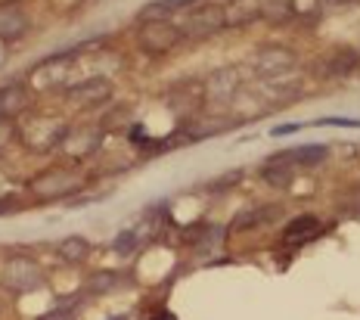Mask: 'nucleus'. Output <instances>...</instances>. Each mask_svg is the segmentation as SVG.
<instances>
[{"mask_svg":"<svg viewBox=\"0 0 360 320\" xmlns=\"http://www.w3.org/2000/svg\"><path fill=\"white\" fill-rule=\"evenodd\" d=\"M75 190H81V174L72 168H50L32 181V193L37 199H44V203H50V199H65V196H72Z\"/></svg>","mask_w":360,"mask_h":320,"instance_id":"nucleus-1","label":"nucleus"},{"mask_svg":"<svg viewBox=\"0 0 360 320\" xmlns=\"http://www.w3.org/2000/svg\"><path fill=\"white\" fill-rule=\"evenodd\" d=\"M184 38V32L174 25V22H143L140 25V32H137V44H140V50L149 56H165V53H171V50L177 47V41Z\"/></svg>","mask_w":360,"mask_h":320,"instance_id":"nucleus-2","label":"nucleus"},{"mask_svg":"<svg viewBox=\"0 0 360 320\" xmlns=\"http://www.w3.org/2000/svg\"><path fill=\"white\" fill-rule=\"evenodd\" d=\"M224 25H227V10H224V6H214V4H205V6H196V10L186 13L180 32L193 41H202V38L217 34Z\"/></svg>","mask_w":360,"mask_h":320,"instance_id":"nucleus-3","label":"nucleus"},{"mask_svg":"<svg viewBox=\"0 0 360 320\" xmlns=\"http://www.w3.org/2000/svg\"><path fill=\"white\" fill-rule=\"evenodd\" d=\"M112 96V81L109 78H87L81 84L69 87V103L72 106H100Z\"/></svg>","mask_w":360,"mask_h":320,"instance_id":"nucleus-4","label":"nucleus"},{"mask_svg":"<svg viewBox=\"0 0 360 320\" xmlns=\"http://www.w3.org/2000/svg\"><path fill=\"white\" fill-rule=\"evenodd\" d=\"M295 65V53L289 47H264L255 56V69L258 75H283Z\"/></svg>","mask_w":360,"mask_h":320,"instance_id":"nucleus-5","label":"nucleus"},{"mask_svg":"<svg viewBox=\"0 0 360 320\" xmlns=\"http://www.w3.org/2000/svg\"><path fill=\"white\" fill-rule=\"evenodd\" d=\"M4 280H6V286L25 293V289H34L37 283L44 280V274H41V267H37L34 262H28V258H16V262L6 264Z\"/></svg>","mask_w":360,"mask_h":320,"instance_id":"nucleus-6","label":"nucleus"},{"mask_svg":"<svg viewBox=\"0 0 360 320\" xmlns=\"http://www.w3.org/2000/svg\"><path fill=\"white\" fill-rule=\"evenodd\" d=\"M32 106V94L22 84H6L0 87V118H13Z\"/></svg>","mask_w":360,"mask_h":320,"instance_id":"nucleus-7","label":"nucleus"},{"mask_svg":"<svg viewBox=\"0 0 360 320\" xmlns=\"http://www.w3.org/2000/svg\"><path fill=\"white\" fill-rule=\"evenodd\" d=\"M196 0H153V4H146L143 10H140V19L143 22H171V16L180 10H186V6H193Z\"/></svg>","mask_w":360,"mask_h":320,"instance_id":"nucleus-8","label":"nucleus"},{"mask_svg":"<svg viewBox=\"0 0 360 320\" xmlns=\"http://www.w3.org/2000/svg\"><path fill=\"white\" fill-rule=\"evenodd\" d=\"M320 233V218H314V215H298V218H292L286 230H283V236H286V243H304V240H314V236Z\"/></svg>","mask_w":360,"mask_h":320,"instance_id":"nucleus-9","label":"nucleus"},{"mask_svg":"<svg viewBox=\"0 0 360 320\" xmlns=\"http://www.w3.org/2000/svg\"><path fill=\"white\" fill-rule=\"evenodd\" d=\"M233 91H236V72L233 69H217L205 84V96H212V100H217V103L230 100Z\"/></svg>","mask_w":360,"mask_h":320,"instance_id":"nucleus-10","label":"nucleus"},{"mask_svg":"<svg viewBox=\"0 0 360 320\" xmlns=\"http://www.w3.org/2000/svg\"><path fill=\"white\" fill-rule=\"evenodd\" d=\"M261 177H264L270 187H289L292 177H295V171H292L286 155H270L264 171H261Z\"/></svg>","mask_w":360,"mask_h":320,"instance_id":"nucleus-11","label":"nucleus"},{"mask_svg":"<svg viewBox=\"0 0 360 320\" xmlns=\"http://www.w3.org/2000/svg\"><path fill=\"white\" fill-rule=\"evenodd\" d=\"M360 69V53H354V50H339L335 56L326 59V69L323 75H351V72Z\"/></svg>","mask_w":360,"mask_h":320,"instance_id":"nucleus-12","label":"nucleus"},{"mask_svg":"<svg viewBox=\"0 0 360 320\" xmlns=\"http://www.w3.org/2000/svg\"><path fill=\"white\" fill-rule=\"evenodd\" d=\"M56 252H59V258H63V262L78 264V262H84V258H87L90 243L84 240V236H65V240L56 245Z\"/></svg>","mask_w":360,"mask_h":320,"instance_id":"nucleus-13","label":"nucleus"},{"mask_svg":"<svg viewBox=\"0 0 360 320\" xmlns=\"http://www.w3.org/2000/svg\"><path fill=\"white\" fill-rule=\"evenodd\" d=\"M283 155H286V159H298L302 165H320V162L329 159V150H326V146H320V143H311V146L289 150V153H283Z\"/></svg>","mask_w":360,"mask_h":320,"instance_id":"nucleus-14","label":"nucleus"},{"mask_svg":"<svg viewBox=\"0 0 360 320\" xmlns=\"http://www.w3.org/2000/svg\"><path fill=\"white\" fill-rule=\"evenodd\" d=\"M261 13H264V19H270V22H286L292 16V6H289V0H267V4L261 6Z\"/></svg>","mask_w":360,"mask_h":320,"instance_id":"nucleus-15","label":"nucleus"},{"mask_svg":"<svg viewBox=\"0 0 360 320\" xmlns=\"http://www.w3.org/2000/svg\"><path fill=\"white\" fill-rule=\"evenodd\" d=\"M25 32V19L16 16V13H6L0 16V38H16V34Z\"/></svg>","mask_w":360,"mask_h":320,"instance_id":"nucleus-16","label":"nucleus"},{"mask_svg":"<svg viewBox=\"0 0 360 320\" xmlns=\"http://www.w3.org/2000/svg\"><path fill=\"white\" fill-rule=\"evenodd\" d=\"M112 283H115V274H112V271H100V274H94V277H90V289H94V293H106V289H112Z\"/></svg>","mask_w":360,"mask_h":320,"instance_id":"nucleus-17","label":"nucleus"},{"mask_svg":"<svg viewBox=\"0 0 360 320\" xmlns=\"http://www.w3.org/2000/svg\"><path fill=\"white\" fill-rule=\"evenodd\" d=\"M137 233H131V230H124V233H118V240H115V249L122 252V255H127V252H134L137 249Z\"/></svg>","mask_w":360,"mask_h":320,"instance_id":"nucleus-18","label":"nucleus"},{"mask_svg":"<svg viewBox=\"0 0 360 320\" xmlns=\"http://www.w3.org/2000/svg\"><path fill=\"white\" fill-rule=\"evenodd\" d=\"M258 218H261L258 212H243V215H239V218L233 221V230H245V227L258 224Z\"/></svg>","mask_w":360,"mask_h":320,"instance_id":"nucleus-19","label":"nucleus"},{"mask_svg":"<svg viewBox=\"0 0 360 320\" xmlns=\"http://www.w3.org/2000/svg\"><path fill=\"white\" fill-rule=\"evenodd\" d=\"M41 320H75V311L72 308H56V311H50V314H44Z\"/></svg>","mask_w":360,"mask_h":320,"instance_id":"nucleus-20","label":"nucleus"},{"mask_svg":"<svg viewBox=\"0 0 360 320\" xmlns=\"http://www.w3.org/2000/svg\"><path fill=\"white\" fill-rule=\"evenodd\" d=\"M317 124H339V128H360V122H351V118H320Z\"/></svg>","mask_w":360,"mask_h":320,"instance_id":"nucleus-21","label":"nucleus"},{"mask_svg":"<svg viewBox=\"0 0 360 320\" xmlns=\"http://www.w3.org/2000/svg\"><path fill=\"white\" fill-rule=\"evenodd\" d=\"M295 131H302V124H276L270 134H274V137H283V134H295Z\"/></svg>","mask_w":360,"mask_h":320,"instance_id":"nucleus-22","label":"nucleus"},{"mask_svg":"<svg viewBox=\"0 0 360 320\" xmlns=\"http://www.w3.org/2000/svg\"><path fill=\"white\" fill-rule=\"evenodd\" d=\"M320 4H326V6H351V4H357V0H320Z\"/></svg>","mask_w":360,"mask_h":320,"instance_id":"nucleus-23","label":"nucleus"},{"mask_svg":"<svg viewBox=\"0 0 360 320\" xmlns=\"http://www.w3.org/2000/svg\"><path fill=\"white\" fill-rule=\"evenodd\" d=\"M153 320H174L171 314H153Z\"/></svg>","mask_w":360,"mask_h":320,"instance_id":"nucleus-24","label":"nucleus"},{"mask_svg":"<svg viewBox=\"0 0 360 320\" xmlns=\"http://www.w3.org/2000/svg\"><path fill=\"white\" fill-rule=\"evenodd\" d=\"M112 320H124V317H112Z\"/></svg>","mask_w":360,"mask_h":320,"instance_id":"nucleus-25","label":"nucleus"}]
</instances>
